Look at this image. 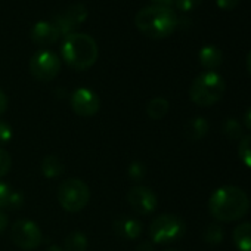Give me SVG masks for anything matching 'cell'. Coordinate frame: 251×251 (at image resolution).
I'll use <instances>...</instances> for the list:
<instances>
[{
	"instance_id": "cell-1",
	"label": "cell",
	"mask_w": 251,
	"mask_h": 251,
	"mask_svg": "<svg viewBox=\"0 0 251 251\" xmlns=\"http://www.w3.org/2000/svg\"><path fill=\"white\" fill-rule=\"evenodd\" d=\"M250 210L248 195L238 186H220L208 200V211L219 222H235Z\"/></svg>"
},
{
	"instance_id": "cell-2",
	"label": "cell",
	"mask_w": 251,
	"mask_h": 251,
	"mask_svg": "<svg viewBox=\"0 0 251 251\" xmlns=\"http://www.w3.org/2000/svg\"><path fill=\"white\" fill-rule=\"evenodd\" d=\"M135 24L144 36L160 40L173 34L179 24V18L172 8L151 5L136 14Z\"/></svg>"
},
{
	"instance_id": "cell-3",
	"label": "cell",
	"mask_w": 251,
	"mask_h": 251,
	"mask_svg": "<svg viewBox=\"0 0 251 251\" xmlns=\"http://www.w3.org/2000/svg\"><path fill=\"white\" fill-rule=\"evenodd\" d=\"M61 55L67 65L77 71L89 70L98 59L96 42L84 33H73L65 37Z\"/></svg>"
},
{
	"instance_id": "cell-4",
	"label": "cell",
	"mask_w": 251,
	"mask_h": 251,
	"mask_svg": "<svg viewBox=\"0 0 251 251\" xmlns=\"http://www.w3.org/2000/svg\"><path fill=\"white\" fill-rule=\"evenodd\" d=\"M225 80L216 71H204L197 75L189 87V98L198 106L217 103L225 93Z\"/></svg>"
},
{
	"instance_id": "cell-5",
	"label": "cell",
	"mask_w": 251,
	"mask_h": 251,
	"mask_svg": "<svg viewBox=\"0 0 251 251\" xmlns=\"http://www.w3.org/2000/svg\"><path fill=\"white\" fill-rule=\"evenodd\" d=\"M58 200L64 210L70 213H78L90 200L89 186L80 179H67L59 185Z\"/></svg>"
},
{
	"instance_id": "cell-6",
	"label": "cell",
	"mask_w": 251,
	"mask_h": 251,
	"mask_svg": "<svg viewBox=\"0 0 251 251\" xmlns=\"http://www.w3.org/2000/svg\"><path fill=\"white\" fill-rule=\"evenodd\" d=\"M186 232V225L176 214H161L150 226V236L155 244H167L180 239Z\"/></svg>"
},
{
	"instance_id": "cell-7",
	"label": "cell",
	"mask_w": 251,
	"mask_h": 251,
	"mask_svg": "<svg viewBox=\"0 0 251 251\" xmlns=\"http://www.w3.org/2000/svg\"><path fill=\"white\" fill-rule=\"evenodd\" d=\"M61 71V59L52 50H40L30 61V73L39 81H52Z\"/></svg>"
},
{
	"instance_id": "cell-8",
	"label": "cell",
	"mask_w": 251,
	"mask_h": 251,
	"mask_svg": "<svg viewBox=\"0 0 251 251\" xmlns=\"http://www.w3.org/2000/svg\"><path fill=\"white\" fill-rule=\"evenodd\" d=\"M11 236L14 244L25 251H31L37 248L42 244V238H43L39 225L27 219H20L12 225Z\"/></svg>"
},
{
	"instance_id": "cell-9",
	"label": "cell",
	"mask_w": 251,
	"mask_h": 251,
	"mask_svg": "<svg viewBox=\"0 0 251 251\" xmlns=\"http://www.w3.org/2000/svg\"><path fill=\"white\" fill-rule=\"evenodd\" d=\"M70 105L77 115L92 117L99 111L100 102H99L98 95L93 90L80 87L73 92V95L70 98Z\"/></svg>"
},
{
	"instance_id": "cell-10",
	"label": "cell",
	"mask_w": 251,
	"mask_h": 251,
	"mask_svg": "<svg viewBox=\"0 0 251 251\" xmlns=\"http://www.w3.org/2000/svg\"><path fill=\"white\" fill-rule=\"evenodd\" d=\"M127 201L138 214H144V216L154 213L158 204V198L155 192L147 186L132 188L127 194Z\"/></svg>"
},
{
	"instance_id": "cell-11",
	"label": "cell",
	"mask_w": 251,
	"mask_h": 251,
	"mask_svg": "<svg viewBox=\"0 0 251 251\" xmlns=\"http://www.w3.org/2000/svg\"><path fill=\"white\" fill-rule=\"evenodd\" d=\"M61 37L58 28L53 25V23H48V21H40L37 24H34V27L31 28V40L39 45V46H49L58 42V39Z\"/></svg>"
},
{
	"instance_id": "cell-12",
	"label": "cell",
	"mask_w": 251,
	"mask_h": 251,
	"mask_svg": "<svg viewBox=\"0 0 251 251\" xmlns=\"http://www.w3.org/2000/svg\"><path fill=\"white\" fill-rule=\"evenodd\" d=\"M112 229L118 238L123 239H136L142 233V223L138 219L120 217L112 223Z\"/></svg>"
},
{
	"instance_id": "cell-13",
	"label": "cell",
	"mask_w": 251,
	"mask_h": 251,
	"mask_svg": "<svg viewBox=\"0 0 251 251\" xmlns=\"http://www.w3.org/2000/svg\"><path fill=\"white\" fill-rule=\"evenodd\" d=\"M198 59H200V64H201L207 71H214V68H217V67L222 64L223 55H222V50H220L217 46L208 45V46H204V48L200 50Z\"/></svg>"
},
{
	"instance_id": "cell-14",
	"label": "cell",
	"mask_w": 251,
	"mask_h": 251,
	"mask_svg": "<svg viewBox=\"0 0 251 251\" xmlns=\"http://www.w3.org/2000/svg\"><path fill=\"white\" fill-rule=\"evenodd\" d=\"M208 129H210V124L204 117H194L188 120L185 126V135L191 141H200L208 133Z\"/></svg>"
},
{
	"instance_id": "cell-15",
	"label": "cell",
	"mask_w": 251,
	"mask_h": 251,
	"mask_svg": "<svg viewBox=\"0 0 251 251\" xmlns=\"http://www.w3.org/2000/svg\"><path fill=\"white\" fill-rule=\"evenodd\" d=\"M232 239L239 251H251V223L244 222L235 226Z\"/></svg>"
},
{
	"instance_id": "cell-16",
	"label": "cell",
	"mask_w": 251,
	"mask_h": 251,
	"mask_svg": "<svg viewBox=\"0 0 251 251\" xmlns=\"http://www.w3.org/2000/svg\"><path fill=\"white\" fill-rule=\"evenodd\" d=\"M42 172L49 179H56L64 173V164L62 161L55 155H46L42 161Z\"/></svg>"
},
{
	"instance_id": "cell-17",
	"label": "cell",
	"mask_w": 251,
	"mask_h": 251,
	"mask_svg": "<svg viewBox=\"0 0 251 251\" xmlns=\"http://www.w3.org/2000/svg\"><path fill=\"white\" fill-rule=\"evenodd\" d=\"M169 112V100L166 98L157 96L147 103V114L152 120H161Z\"/></svg>"
},
{
	"instance_id": "cell-18",
	"label": "cell",
	"mask_w": 251,
	"mask_h": 251,
	"mask_svg": "<svg viewBox=\"0 0 251 251\" xmlns=\"http://www.w3.org/2000/svg\"><path fill=\"white\" fill-rule=\"evenodd\" d=\"M62 15H64V18H65L74 28H77L81 23L86 21V18H87V9H86L84 5L77 3V5L70 6V8L67 9V12L62 14Z\"/></svg>"
},
{
	"instance_id": "cell-19",
	"label": "cell",
	"mask_w": 251,
	"mask_h": 251,
	"mask_svg": "<svg viewBox=\"0 0 251 251\" xmlns=\"http://www.w3.org/2000/svg\"><path fill=\"white\" fill-rule=\"evenodd\" d=\"M64 251H86L87 250V238L81 232L70 233L64 241Z\"/></svg>"
},
{
	"instance_id": "cell-20",
	"label": "cell",
	"mask_w": 251,
	"mask_h": 251,
	"mask_svg": "<svg viewBox=\"0 0 251 251\" xmlns=\"http://www.w3.org/2000/svg\"><path fill=\"white\" fill-rule=\"evenodd\" d=\"M223 133L226 138L236 141V139H242V124L236 120V118H226L223 123Z\"/></svg>"
},
{
	"instance_id": "cell-21",
	"label": "cell",
	"mask_w": 251,
	"mask_h": 251,
	"mask_svg": "<svg viewBox=\"0 0 251 251\" xmlns=\"http://www.w3.org/2000/svg\"><path fill=\"white\" fill-rule=\"evenodd\" d=\"M223 236H225L223 229H222V226H220V225H217V223H211V225H208V226L204 229V233H202L204 241H205V242H208V244H211V245H217V244H220V242L223 241Z\"/></svg>"
},
{
	"instance_id": "cell-22",
	"label": "cell",
	"mask_w": 251,
	"mask_h": 251,
	"mask_svg": "<svg viewBox=\"0 0 251 251\" xmlns=\"http://www.w3.org/2000/svg\"><path fill=\"white\" fill-rule=\"evenodd\" d=\"M238 155H239V160L248 169H251V135L242 136L239 147H238Z\"/></svg>"
},
{
	"instance_id": "cell-23",
	"label": "cell",
	"mask_w": 251,
	"mask_h": 251,
	"mask_svg": "<svg viewBox=\"0 0 251 251\" xmlns=\"http://www.w3.org/2000/svg\"><path fill=\"white\" fill-rule=\"evenodd\" d=\"M127 175L130 177V180L133 182H141L145 175H147V170H145V166L139 161H133L130 166H129V170H127Z\"/></svg>"
},
{
	"instance_id": "cell-24",
	"label": "cell",
	"mask_w": 251,
	"mask_h": 251,
	"mask_svg": "<svg viewBox=\"0 0 251 251\" xmlns=\"http://www.w3.org/2000/svg\"><path fill=\"white\" fill-rule=\"evenodd\" d=\"M12 167V157L3 148H0V179L5 177Z\"/></svg>"
},
{
	"instance_id": "cell-25",
	"label": "cell",
	"mask_w": 251,
	"mask_h": 251,
	"mask_svg": "<svg viewBox=\"0 0 251 251\" xmlns=\"http://www.w3.org/2000/svg\"><path fill=\"white\" fill-rule=\"evenodd\" d=\"M202 0H175V6L182 11V12H189L194 11L195 8H198L201 5Z\"/></svg>"
},
{
	"instance_id": "cell-26",
	"label": "cell",
	"mask_w": 251,
	"mask_h": 251,
	"mask_svg": "<svg viewBox=\"0 0 251 251\" xmlns=\"http://www.w3.org/2000/svg\"><path fill=\"white\" fill-rule=\"evenodd\" d=\"M12 189L6 183H0V208H5L9 205L11 197H12Z\"/></svg>"
},
{
	"instance_id": "cell-27",
	"label": "cell",
	"mask_w": 251,
	"mask_h": 251,
	"mask_svg": "<svg viewBox=\"0 0 251 251\" xmlns=\"http://www.w3.org/2000/svg\"><path fill=\"white\" fill-rule=\"evenodd\" d=\"M12 139V127L6 123L0 120V144H6Z\"/></svg>"
},
{
	"instance_id": "cell-28",
	"label": "cell",
	"mask_w": 251,
	"mask_h": 251,
	"mask_svg": "<svg viewBox=\"0 0 251 251\" xmlns=\"http://www.w3.org/2000/svg\"><path fill=\"white\" fill-rule=\"evenodd\" d=\"M216 3L223 11H232L238 6L239 0H216Z\"/></svg>"
},
{
	"instance_id": "cell-29",
	"label": "cell",
	"mask_w": 251,
	"mask_h": 251,
	"mask_svg": "<svg viewBox=\"0 0 251 251\" xmlns=\"http://www.w3.org/2000/svg\"><path fill=\"white\" fill-rule=\"evenodd\" d=\"M23 201H24L23 195H21L20 192L14 191V192H12V197H11V201H9L8 208H18V207H21V205H23Z\"/></svg>"
},
{
	"instance_id": "cell-30",
	"label": "cell",
	"mask_w": 251,
	"mask_h": 251,
	"mask_svg": "<svg viewBox=\"0 0 251 251\" xmlns=\"http://www.w3.org/2000/svg\"><path fill=\"white\" fill-rule=\"evenodd\" d=\"M6 109H8V96L2 89H0V115L5 114Z\"/></svg>"
},
{
	"instance_id": "cell-31",
	"label": "cell",
	"mask_w": 251,
	"mask_h": 251,
	"mask_svg": "<svg viewBox=\"0 0 251 251\" xmlns=\"http://www.w3.org/2000/svg\"><path fill=\"white\" fill-rule=\"evenodd\" d=\"M8 225H9V219H8V216H6L2 210H0V235H2V233L6 230Z\"/></svg>"
},
{
	"instance_id": "cell-32",
	"label": "cell",
	"mask_w": 251,
	"mask_h": 251,
	"mask_svg": "<svg viewBox=\"0 0 251 251\" xmlns=\"http://www.w3.org/2000/svg\"><path fill=\"white\" fill-rule=\"evenodd\" d=\"M242 120H244V127L251 132V106L244 112V118Z\"/></svg>"
},
{
	"instance_id": "cell-33",
	"label": "cell",
	"mask_w": 251,
	"mask_h": 251,
	"mask_svg": "<svg viewBox=\"0 0 251 251\" xmlns=\"http://www.w3.org/2000/svg\"><path fill=\"white\" fill-rule=\"evenodd\" d=\"M154 5L158 6H164V8H172V5L175 3V0H152Z\"/></svg>"
},
{
	"instance_id": "cell-34",
	"label": "cell",
	"mask_w": 251,
	"mask_h": 251,
	"mask_svg": "<svg viewBox=\"0 0 251 251\" xmlns=\"http://www.w3.org/2000/svg\"><path fill=\"white\" fill-rule=\"evenodd\" d=\"M136 251H154V247H152L151 242H142V244L138 245Z\"/></svg>"
},
{
	"instance_id": "cell-35",
	"label": "cell",
	"mask_w": 251,
	"mask_h": 251,
	"mask_svg": "<svg viewBox=\"0 0 251 251\" xmlns=\"http://www.w3.org/2000/svg\"><path fill=\"white\" fill-rule=\"evenodd\" d=\"M247 70H248V73L251 74V50H250L248 55H247Z\"/></svg>"
},
{
	"instance_id": "cell-36",
	"label": "cell",
	"mask_w": 251,
	"mask_h": 251,
	"mask_svg": "<svg viewBox=\"0 0 251 251\" xmlns=\"http://www.w3.org/2000/svg\"><path fill=\"white\" fill-rule=\"evenodd\" d=\"M46 251H64L59 245H50Z\"/></svg>"
},
{
	"instance_id": "cell-37",
	"label": "cell",
	"mask_w": 251,
	"mask_h": 251,
	"mask_svg": "<svg viewBox=\"0 0 251 251\" xmlns=\"http://www.w3.org/2000/svg\"><path fill=\"white\" fill-rule=\"evenodd\" d=\"M169 251H175V250H169Z\"/></svg>"
}]
</instances>
